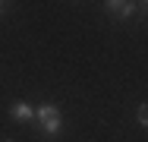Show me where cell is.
Instances as JSON below:
<instances>
[{"label":"cell","instance_id":"6","mask_svg":"<svg viewBox=\"0 0 148 142\" xmlns=\"http://www.w3.org/2000/svg\"><path fill=\"white\" fill-rule=\"evenodd\" d=\"M3 142H13V139H3Z\"/></svg>","mask_w":148,"mask_h":142},{"label":"cell","instance_id":"5","mask_svg":"<svg viewBox=\"0 0 148 142\" xmlns=\"http://www.w3.org/2000/svg\"><path fill=\"white\" fill-rule=\"evenodd\" d=\"M10 6V0H0V16H3V10Z\"/></svg>","mask_w":148,"mask_h":142},{"label":"cell","instance_id":"1","mask_svg":"<svg viewBox=\"0 0 148 142\" xmlns=\"http://www.w3.org/2000/svg\"><path fill=\"white\" fill-rule=\"evenodd\" d=\"M35 126H38V133L44 136V139H57L60 130H63V114H60L57 104H38L35 108Z\"/></svg>","mask_w":148,"mask_h":142},{"label":"cell","instance_id":"4","mask_svg":"<svg viewBox=\"0 0 148 142\" xmlns=\"http://www.w3.org/2000/svg\"><path fill=\"white\" fill-rule=\"evenodd\" d=\"M136 123H139V126H145V123H148V108H145V104L136 108Z\"/></svg>","mask_w":148,"mask_h":142},{"label":"cell","instance_id":"3","mask_svg":"<svg viewBox=\"0 0 148 142\" xmlns=\"http://www.w3.org/2000/svg\"><path fill=\"white\" fill-rule=\"evenodd\" d=\"M10 117H13L16 123H35V108H32L29 101H16V104L10 108Z\"/></svg>","mask_w":148,"mask_h":142},{"label":"cell","instance_id":"2","mask_svg":"<svg viewBox=\"0 0 148 142\" xmlns=\"http://www.w3.org/2000/svg\"><path fill=\"white\" fill-rule=\"evenodd\" d=\"M104 10L117 19H132L136 16V3L132 0H104Z\"/></svg>","mask_w":148,"mask_h":142}]
</instances>
